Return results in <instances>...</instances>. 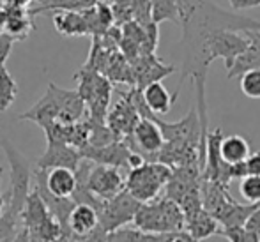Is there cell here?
<instances>
[{
    "instance_id": "obj_1",
    "label": "cell",
    "mask_w": 260,
    "mask_h": 242,
    "mask_svg": "<svg viewBox=\"0 0 260 242\" xmlns=\"http://www.w3.org/2000/svg\"><path fill=\"white\" fill-rule=\"evenodd\" d=\"M0 147L7 157V163L11 168V186H9V201L4 211V216L11 221L20 223L23 216L25 205L34 189V175H32L30 164L25 159V156L16 149L9 140L0 138Z\"/></svg>"
},
{
    "instance_id": "obj_2",
    "label": "cell",
    "mask_w": 260,
    "mask_h": 242,
    "mask_svg": "<svg viewBox=\"0 0 260 242\" xmlns=\"http://www.w3.org/2000/svg\"><path fill=\"white\" fill-rule=\"evenodd\" d=\"M133 225L145 233L177 235L186 228V216L181 205L165 196L149 203H142Z\"/></svg>"
},
{
    "instance_id": "obj_3",
    "label": "cell",
    "mask_w": 260,
    "mask_h": 242,
    "mask_svg": "<svg viewBox=\"0 0 260 242\" xmlns=\"http://www.w3.org/2000/svg\"><path fill=\"white\" fill-rule=\"evenodd\" d=\"M78 82V94L85 101L87 106V119L92 122L106 124L110 106H112V82L101 73L94 71L83 65L75 75Z\"/></svg>"
},
{
    "instance_id": "obj_4",
    "label": "cell",
    "mask_w": 260,
    "mask_h": 242,
    "mask_svg": "<svg viewBox=\"0 0 260 242\" xmlns=\"http://www.w3.org/2000/svg\"><path fill=\"white\" fill-rule=\"evenodd\" d=\"M174 168L163 163H144L142 166L129 170L126 177V191L140 203L157 200L159 193L170 182Z\"/></svg>"
},
{
    "instance_id": "obj_5",
    "label": "cell",
    "mask_w": 260,
    "mask_h": 242,
    "mask_svg": "<svg viewBox=\"0 0 260 242\" xmlns=\"http://www.w3.org/2000/svg\"><path fill=\"white\" fill-rule=\"evenodd\" d=\"M78 186L87 188L96 198L108 201L117 194L126 191V179L122 177L119 168L96 164L89 159H83L76 170Z\"/></svg>"
},
{
    "instance_id": "obj_6",
    "label": "cell",
    "mask_w": 260,
    "mask_h": 242,
    "mask_svg": "<svg viewBox=\"0 0 260 242\" xmlns=\"http://www.w3.org/2000/svg\"><path fill=\"white\" fill-rule=\"evenodd\" d=\"M142 203L135 200L127 191H122L115 198L105 201L103 209L100 211V226L108 233L124 228L135 221L137 212L140 211Z\"/></svg>"
},
{
    "instance_id": "obj_7",
    "label": "cell",
    "mask_w": 260,
    "mask_h": 242,
    "mask_svg": "<svg viewBox=\"0 0 260 242\" xmlns=\"http://www.w3.org/2000/svg\"><path fill=\"white\" fill-rule=\"evenodd\" d=\"M124 142L133 152L144 156V159L149 161V163H156L157 156H159V152L167 144L154 119H142L138 122L135 133Z\"/></svg>"
},
{
    "instance_id": "obj_8",
    "label": "cell",
    "mask_w": 260,
    "mask_h": 242,
    "mask_svg": "<svg viewBox=\"0 0 260 242\" xmlns=\"http://www.w3.org/2000/svg\"><path fill=\"white\" fill-rule=\"evenodd\" d=\"M142 120L135 102L131 101L129 92H120V97L110 106L108 117H106V126L117 134L119 140H126L135 133L138 122Z\"/></svg>"
},
{
    "instance_id": "obj_9",
    "label": "cell",
    "mask_w": 260,
    "mask_h": 242,
    "mask_svg": "<svg viewBox=\"0 0 260 242\" xmlns=\"http://www.w3.org/2000/svg\"><path fill=\"white\" fill-rule=\"evenodd\" d=\"M83 161L82 154L73 145H68L64 142L46 140V150L36 163V168L41 171H50L53 168H69L76 171L80 163Z\"/></svg>"
},
{
    "instance_id": "obj_10",
    "label": "cell",
    "mask_w": 260,
    "mask_h": 242,
    "mask_svg": "<svg viewBox=\"0 0 260 242\" xmlns=\"http://www.w3.org/2000/svg\"><path fill=\"white\" fill-rule=\"evenodd\" d=\"M83 159H89L96 164L112 168H129L133 150L127 147L124 140H119L115 144H110L106 147H85L80 150Z\"/></svg>"
},
{
    "instance_id": "obj_11",
    "label": "cell",
    "mask_w": 260,
    "mask_h": 242,
    "mask_svg": "<svg viewBox=\"0 0 260 242\" xmlns=\"http://www.w3.org/2000/svg\"><path fill=\"white\" fill-rule=\"evenodd\" d=\"M129 64L131 69H133L135 87L140 90H144L145 87L152 85V83L161 82V80L167 78L168 75H172L175 71L174 65L165 64L156 55H144V57L137 58V60L129 62Z\"/></svg>"
},
{
    "instance_id": "obj_12",
    "label": "cell",
    "mask_w": 260,
    "mask_h": 242,
    "mask_svg": "<svg viewBox=\"0 0 260 242\" xmlns=\"http://www.w3.org/2000/svg\"><path fill=\"white\" fill-rule=\"evenodd\" d=\"M18 119L38 124L43 131L57 124L58 119H60V105H58V99L55 97L53 90L48 87L45 96L39 99L32 108H28L27 112L20 113Z\"/></svg>"
},
{
    "instance_id": "obj_13",
    "label": "cell",
    "mask_w": 260,
    "mask_h": 242,
    "mask_svg": "<svg viewBox=\"0 0 260 242\" xmlns=\"http://www.w3.org/2000/svg\"><path fill=\"white\" fill-rule=\"evenodd\" d=\"M244 34L250 41V46L226 69L229 80L236 78V76H243L244 73L251 71V69H260V30H248Z\"/></svg>"
},
{
    "instance_id": "obj_14",
    "label": "cell",
    "mask_w": 260,
    "mask_h": 242,
    "mask_svg": "<svg viewBox=\"0 0 260 242\" xmlns=\"http://www.w3.org/2000/svg\"><path fill=\"white\" fill-rule=\"evenodd\" d=\"M45 181L46 189L58 198H73L76 188H78L76 171L69 170V168H53V170L46 171Z\"/></svg>"
},
{
    "instance_id": "obj_15",
    "label": "cell",
    "mask_w": 260,
    "mask_h": 242,
    "mask_svg": "<svg viewBox=\"0 0 260 242\" xmlns=\"http://www.w3.org/2000/svg\"><path fill=\"white\" fill-rule=\"evenodd\" d=\"M142 96H144V101L147 105L149 112L152 115H167L168 112L172 110V106L175 105V99H177L179 92H175L172 96L170 92L167 90V87L163 85L161 82L152 83V85L145 87L142 90Z\"/></svg>"
},
{
    "instance_id": "obj_16",
    "label": "cell",
    "mask_w": 260,
    "mask_h": 242,
    "mask_svg": "<svg viewBox=\"0 0 260 242\" xmlns=\"http://www.w3.org/2000/svg\"><path fill=\"white\" fill-rule=\"evenodd\" d=\"M100 226V214L90 205H76L69 216V230L75 237H85Z\"/></svg>"
},
{
    "instance_id": "obj_17",
    "label": "cell",
    "mask_w": 260,
    "mask_h": 242,
    "mask_svg": "<svg viewBox=\"0 0 260 242\" xmlns=\"http://www.w3.org/2000/svg\"><path fill=\"white\" fill-rule=\"evenodd\" d=\"M219 223L212 214H209L206 209L193 214L191 218L186 219V233L193 240L200 242L204 239H209L212 235H219Z\"/></svg>"
},
{
    "instance_id": "obj_18",
    "label": "cell",
    "mask_w": 260,
    "mask_h": 242,
    "mask_svg": "<svg viewBox=\"0 0 260 242\" xmlns=\"http://www.w3.org/2000/svg\"><path fill=\"white\" fill-rule=\"evenodd\" d=\"M219 154H221V159L226 164L234 166V164L246 163V159L251 154V149L244 136H241V134H229V136H223Z\"/></svg>"
},
{
    "instance_id": "obj_19",
    "label": "cell",
    "mask_w": 260,
    "mask_h": 242,
    "mask_svg": "<svg viewBox=\"0 0 260 242\" xmlns=\"http://www.w3.org/2000/svg\"><path fill=\"white\" fill-rule=\"evenodd\" d=\"M53 25L58 34L62 36L89 34V27H87L85 16L82 11H58L53 14Z\"/></svg>"
},
{
    "instance_id": "obj_20",
    "label": "cell",
    "mask_w": 260,
    "mask_h": 242,
    "mask_svg": "<svg viewBox=\"0 0 260 242\" xmlns=\"http://www.w3.org/2000/svg\"><path fill=\"white\" fill-rule=\"evenodd\" d=\"M151 14L154 23L174 21L181 25L182 18V0H151Z\"/></svg>"
},
{
    "instance_id": "obj_21",
    "label": "cell",
    "mask_w": 260,
    "mask_h": 242,
    "mask_svg": "<svg viewBox=\"0 0 260 242\" xmlns=\"http://www.w3.org/2000/svg\"><path fill=\"white\" fill-rule=\"evenodd\" d=\"M168 235H154V233H145L138 228L124 226L115 232L108 233L106 242H163Z\"/></svg>"
},
{
    "instance_id": "obj_22",
    "label": "cell",
    "mask_w": 260,
    "mask_h": 242,
    "mask_svg": "<svg viewBox=\"0 0 260 242\" xmlns=\"http://www.w3.org/2000/svg\"><path fill=\"white\" fill-rule=\"evenodd\" d=\"M18 96V83L7 71V67H0V113H6Z\"/></svg>"
},
{
    "instance_id": "obj_23",
    "label": "cell",
    "mask_w": 260,
    "mask_h": 242,
    "mask_svg": "<svg viewBox=\"0 0 260 242\" xmlns=\"http://www.w3.org/2000/svg\"><path fill=\"white\" fill-rule=\"evenodd\" d=\"M106 2H108V6L112 7V11H113L117 27H122V25L133 21L135 2H137V0H106Z\"/></svg>"
},
{
    "instance_id": "obj_24",
    "label": "cell",
    "mask_w": 260,
    "mask_h": 242,
    "mask_svg": "<svg viewBox=\"0 0 260 242\" xmlns=\"http://www.w3.org/2000/svg\"><path fill=\"white\" fill-rule=\"evenodd\" d=\"M239 193L246 203L258 205L260 203V177L258 175H246L241 179Z\"/></svg>"
},
{
    "instance_id": "obj_25",
    "label": "cell",
    "mask_w": 260,
    "mask_h": 242,
    "mask_svg": "<svg viewBox=\"0 0 260 242\" xmlns=\"http://www.w3.org/2000/svg\"><path fill=\"white\" fill-rule=\"evenodd\" d=\"M241 92L250 99H260V69H251L241 76Z\"/></svg>"
},
{
    "instance_id": "obj_26",
    "label": "cell",
    "mask_w": 260,
    "mask_h": 242,
    "mask_svg": "<svg viewBox=\"0 0 260 242\" xmlns=\"http://www.w3.org/2000/svg\"><path fill=\"white\" fill-rule=\"evenodd\" d=\"M219 235H223L230 242H260L258 233L248 232L244 226H239V228H221L219 230Z\"/></svg>"
},
{
    "instance_id": "obj_27",
    "label": "cell",
    "mask_w": 260,
    "mask_h": 242,
    "mask_svg": "<svg viewBox=\"0 0 260 242\" xmlns=\"http://www.w3.org/2000/svg\"><path fill=\"white\" fill-rule=\"evenodd\" d=\"M18 39L14 36L7 34V32H0V67H6V62L9 58L13 46Z\"/></svg>"
},
{
    "instance_id": "obj_28",
    "label": "cell",
    "mask_w": 260,
    "mask_h": 242,
    "mask_svg": "<svg viewBox=\"0 0 260 242\" xmlns=\"http://www.w3.org/2000/svg\"><path fill=\"white\" fill-rule=\"evenodd\" d=\"M244 164H246L248 175H258L260 177V150H257V152H251Z\"/></svg>"
},
{
    "instance_id": "obj_29",
    "label": "cell",
    "mask_w": 260,
    "mask_h": 242,
    "mask_svg": "<svg viewBox=\"0 0 260 242\" xmlns=\"http://www.w3.org/2000/svg\"><path fill=\"white\" fill-rule=\"evenodd\" d=\"M244 228H246L248 232H253V233H258V235H260V205H258L257 211L250 216V219L246 221Z\"/></svg>"
},
{
    "instance_id": "obj_30",
    "label": "cell",
    "mask_w": 260,
    "mask_h": 242,
    "mask_svg": "<svg viewBox=\"0 0 260 242\" xmlns=\"http://www.w3.org/2000/svg\"><path fill=\"white\" fill-rule=\"evenodd\" d=\"M232 9L243 11V9H251V7H258L260 0H229Z\"/></svg>"
},
{
    "instance_id": "obj_31",
    "label": "cell",
    "mask_w": 260,
    "mask_h": 242,
    "mask_svg": "<svg viewBox=\"0 0 260 242\" xmlns=\"http://www.w3.org/2000/svg\"><path fill=\"white\" fill-rule=\"evenodd\" d=\"M13 242H32L30 235H28V230L25 228V226H21V228L18 230V233H16V237H14Z\"/></svg>"
},
{
    "instance_id": "obj_32",
    "label": "cell",
    "mask_w": 260,
    "mask_h": 242,
    "mask_svg": "<svg viewBox=\"0 0 260 242\" xmlns=\"http://www.w3.org/2000/svg\"><path fill=\"white\" fill-rule=\"evenodd\" d=\"M172 237H174V235H168V237H167V239H165L163 242H172Z\"/></svg>"
},
{
    "instance_id": "obj_33",
    "label": "cell",
    "mask_w": 260,
    "mask_h": 242,
    "mask_svg": "<svg viewBox=\"0 0 260 242\" xmlns=\"http://www.w3.org/2000/svg\"><path fill=\"white\" fill-rule=\"evenodd\" d=\"M4 242H13V240H4Z\"/></svg>"
}]
</instances>
